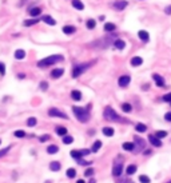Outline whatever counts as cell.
<instances>
[{"label":"cell","instance_id":"1","mask_svg":"<svg viewBox=\"0 0 171 183\" xmlns=\"http://www.w3.org/2000/svg\"><path fill=\"white\" fill-rule=\"evenodd\" d=\"M64 60V56L61 55H51V56H47L44 59L39 60L38 62V67L40 68H46V67H50V65H54L59 62H63Z\"/></svg>","mask_w":171,"mask_h":183},{"label":"cell","instance_id":"2","mask_svg":"<svg viewBox=\"0 0 171 183\" xmlns=\"http://www.w3.org/2000/svg\"><path fill=\"white\" fill-rule=\"evenodd\" d=\"M72 112L75 114L76 119L82 123H86L90 120V111L83 107H72Z\"/></svg>","mask_w":171,"mask_h":183},{"label":"cell","instance_id":"3","mask_svg":"<svg viewBox=\"0 0 171 183\" xmlns=\"http://www.w3.org/2000/svg\"><path fill=\"white\" fill-rule=\"evenodd\" d=\"M103 115H104V118H106L107 120H110V122H125V119H122L121 116L115 112V110L112 107H110V106L104 108Z\"/></svg>","mask_w":171,"mask_h":183},{"label":"cell","instance_id":"4","mask_svg":"<svg viewBox=\"0 0 171 183\" xmlns=\"http://www.w3.org/2000/svg\"><path fill=\"white\" fill-rule=\"evenodd\" d=\"M95 62H90V63H82V64H75L72 68V78H79L83 72L87 71Z\"/></svg>","mask_w":171,"mask_h":183},{"label":"cell","instance_id":"5","mask_svg":"<svg viewBox=\"0 0 171 183\" xmlns=\"http://www.w3.org/2000/svg\"><path fill=\"white\" fill-rule=\"evenodd\" d=\"M116 38V35L115 34H112V35H110L108 38H104V39H102V40H98V42H95V43H91L90 46H94V47H98V48H104V47H108V44L114 40L115 42V39Z\"/></svg>","mask_w":171,"mask_h":183},{"label":"cell","instance_id":"6","mask_svg":"<svg viewBox=\"0 0 171 183\" xmlns=\"http://www.w3.org/2000/svg\"><path fill=\"white\" fill-rule=\"evenodd\" d=\"M123 171V158L122 156H118L114 162V167H112V175L114 177H121Z\"/></svg>","mask_w":171,"mask_h":183},{"label":"cell","instance_id":"7","mask_svg":"<svg viewBox=\"0 0 171 183\" xmlns=\"http://www.w3.org/2000/svg\"><path fill=\"white\" fill-rule=\"evenodd\" d=\"M48 115H50V116H55V118L68 119L67 114H64V112H61L60 110H58V108H50V110H48Z\"/></svg>","mask_w":171,"mask_h":183},{"label":"cell","instance_id":"8","mask_svg":"<svg viewBox=\"0 0 171 183\" xmlns=\"http://www.w3.org/2000/svg\"><path fill=\"white\" fill-rule=\"evenodd\" d=\"M130 83H131V78H130L128 75H123V76H121V78H119V80H118V84H119L121 87H127Z\"/></svg>","mask_w":171,"mask_h":183},{"label":"cell","instance_id":"9","mask_svg":"<svg viewBox=\"0 0 171 183\" xmlns=\"http://www.w3.org/2000/svg\"><path fill=\"white\" fill-rule=\"evenodd\" d=\"M127 6H128V2H126V0H119V2H115L114 4H112V7H114L115 9H118V11L125 9Z\"/></svg>","mask_w":171,"mask_h":183},{"label":"cell","instance_id":"10","mask_svg":"<svg viewBox=\"0 0 171 183\" xmlns=\"http://www.w3.org/2000/svg\"><path fill=\"white\" fill-rule=\"evenodd\" d=\"M148 142H150L154 147H161V146H162V140L156 138L155 135H150V136H148Z\"/></svg>","mask_w":171,"mask_h":183},{"label":"cell","instance_id":"11","mask_svg":"<svg viewBox=\"0 0 171 183\" xmlns=\"http://www.w3.org/2000/svg\"><path fill=\"white\" fill-rule=\"evenodd\" d=\"M152 79L155 80V83H156V86H158V87H165V86H166V82H165V79H163L161 75H158V74H154V75H152Z\"/></svg>","mask_w":171,"mask_h":183},{"label":"cell","instance_id":"12","mask_svg":"<svg viewBox=\"0 0 171 183\" xmlns=\"http://www.w3.org/2000/svg\"><path fill=\"white\" fill-rule=\"evenodd\" d=\"M138 38H139L142 42H148L150 40V35H148V32L147 31H144V30H140L139 32H138Z\"/></svg>","mask_w":171,"mask_h":183},{"label":"cell","instance_id":"13","mask_svg":"<svg viewBox=\"0 0 171 183\" xmlns=\"http://www.w3.org/2000/svg\"><path fill=\"white\" fill-rule=\"evenodd\" d=\"M63 74H64V69L63 68H55V69H52V71H51V78L59 79Z\"/></svg>","mask_w":171,"mask_h":183},{"label":"cell","instance_id":"14","mask_svg":"<svg viewBox=\"0 0 171 183\" xmlns=\"http://www.w3.org/2000/svg\"><path fill=\"white\" fill-rule=\"evenodd\" d=\"M131 65H132V67H139V65L143 63V59H142L140 56H134L132 59H131Z\"/></svg>","mask_w":171,"mask_h":183},{"label":"cell","instance_id":"15","mask_svg":"<svg viewBox=\"0 0 171 183\" xmlns=\"http://www.w3.org/2000/svg\"><path fill=\"white\" fill-rule=\"evenodd\" d=\"M134 140H135V142H134V144H135V147H138L139 150H143L144 147H146V143H144V140H143V139H142V138H135V139H134Z\"/></svg>","mask_w":171,"mask_h":183},{"label":"cell","instance_id":"16","mask_svg":"<svg viewBox=\"0 0 171 183\" xmlns=\"http://www.w3.org/2000/svg\"><path fill=\"white\" fill-rule=\"evenodd\" d=\"M42 13V8H39V7H34V8L30 9V15L34 17V19H38V16Z\"/></svg>","mask_w":171,"mask_h":183},{"label":"cell","instance_id":"17","mask_svg":"<svg viewBox=\"0 0 171 183\" xmlns=\"http://www.w3.org/2000/svg\"><path fill=\"white\" fill-rule=\"evenodd\" d=\"M63 32L65 35H72V34H75V32H76V28L74 27V25H64Z\"/></svg>","mask_w":171,"mask_h":183},{"label":"cell","instance_id":"18","mask_svg":"<svg viewBox=\"0 0 171 183\" xmlns=\"http://www.w3.org/2000/svg\"><path fill=\"white\" fill-rule=\"evenodd\" d=\"M114 46H115V48H118V50H125L126 42L125 40H122V39H116L114 42Z\"/></svg>","mask_w":171,"mask_h":183},{"label":"cell","instance_id":"19","mask_svg":"<svg viewBox=\"0 0 171 183\" xmlns=\"http://www.w3.org/2000/svg\"><path fill=\"white\" fill-rule=\"evenodd\" d=\"M71 98H72L74 100H76V102L82 100V92H80V91H78V90L71 91Z\"/></svg>","mask_w":171,"mask_h":183},{"label":"cell","instance_id":"20","mask_svg":"<svg viewBox=\"0 0 171 183\" xmlns=\"http://www.w3.org/2000/svg\"><path fill=\"white\" fill-rule=\"evenodd\" d=\"M43 21L47 23L48 25H55L56 24V20L54 19V17H51L50 15H44V16H43Z\"/></svg>","mask_w":171,"mask_h":183},{"label":"cell","instance_id":"21","mask_svg":"<svg viewBox=\"0 0 171 183\" xmlns=\"http://www.w3.org/2000/svg\"><path fill=\"white\" fill-rule=\"evenodd\" d=\"M72 7H74L75 9H79V11L84 9V4H83L80 0H72Z\"/></svg>","mask_w":171,"mask_h":183},{"label":"cell","instance_id":"22","mask_svg":"<svg viewBox=\"0 0 171 183\" xmlns=\"http://www.w3.org/2000/svg\"><path fill=\"white\" fill-rule=\"evenodd\" d=\"M24 58H25V51H24V50H16V51H15V59L23 60Z\"/></svg>","mask_w":171,"mask_h":183},{"label":"cell","instance_id":"23","mask_svg":"<svg viewBox=\"0 0 171 183\" xmlns=\"http://www.w3.org/2000/svg\"><path fill=\"white\" fill-rule=\"evenodd\" d=\"M71 154V156L74 159H76V160H80V159H83V155H82V152L80 151H78V150H72V151L70 152Z\"/></svg>","mask_w":171,"mask_h":183},{"label":"cell","instance_id":"24","mask_svg":"<svg viewBox=\"0 0 171 183\" xmlns=\"http://www.w3.org/2000/svg\"><path fill=\"white\" fill-rule=\"evenodd\" d=\"M123 150H126V151H134V148H135V144L131 143V142H126V143H123Z\"/></svg>","mask_w":171,"mask_h":183},{"label":"cell","instance_id":"25","mask_svg":"<svg viewBox=\"0 0 171 183\" xmlns=\"http://www.w3.org/2000/svg\"><path fill=\"white\" fill-rule=\"evenodd\" d=\"M116 30V25L114 23H106L104 24V31L106 32H112Z\"/></svg>","mask_w":171,"mask_h":183},{"label":"cell","instance_id":"26","mask_svg":"<svg viewBox=\"0 0 171 183\" xmlns=\"http://www.w3.org/2000/svg\"><path fill=\"white\" fill-rule=\"evenodd\" d=\"M56 134L60 135V136H65V135H67V129H65V127H63V126L56 127Z\"/></svg>","mask_w":171,"mask_h":183},{"label":"cell","instance_id":"27","mask_svg":"<svg viewBox=\"0 0 171 183\" xmlns=\"http://www.w3.org/2000/svg\"><path fill=\"white\" fill-rule=\"evenodd\" d=\"M86 25H87V28H88V30H94V28L96 27V20L88 19V20L86 21Z\"/></svg>","mask_w":171,"mask_h":183},{"label":"cell","instance_id":"28","mask_svg":"<svg viewBox=\"0 0 171 183\" xmlns=\"http://www.w3.org/2000/svg\"><path fill=\"white\" fill-rule=\"evenodd\" d=\"M135 130L138 131V133H146L147 127H146V124H143V123H138L135 126Z\"/></svg>","mask_w":171,"mask_h":183},{"label":"cell","instance_id":"29","mask_svg":"<svg viewBox=\"0 0 171 183\" xmlns=\"http://www.w3.org/2000/svg\"><path fill=\"white\" fill-rule=\"evenodd\" d=\"M103 134L106 135V136H112V135L115 134V131H114L112 127H104V129H103Z\"/></svg>","mask_w":171,"mask_h":183},{"label":"cell","instance_id":"30","mask_svg":"<svg viewBox=\"0 0 171 183\" xmlns=\"http://www.w3.org/2000/svg\"><path fill=\"white\" fill-rule=\"evenodd\" d=\"M58 151H59V147H58L56 144H51L47 147V152L48 154H56Z\"/></svg>","mask_w":171,"mask_h":183},{"label":"cell","instance_id":"31","mask_svg":"<svg viewBox=\"0 0 171 183\" xmlns=\"http://www.w3.org/2000/svg\"><path fill=\"white\" fill-rule=\"evenodd\" d=\"M135 171H136V166H135V164H130V166L126 168L127 175H132V174H135Z\"/></svg>","mask_w":171,"mask_h":183},{"label":"cell","instance_id":"32","mask_svg":"<svg viewBox=\"0 0 171 183\" xmlns=\"http://www.w3.org/2000/svg\"><path fill=\"white\" fill-rule=\"evenodd\" d=\"M60 167H61V166H60L59 162H51V163H50V168H51L52 171H59Z\"/></svg>","mask_w":171,"mask_h":183},{"label":"cell","instance_id":"33","mask_svg":"<svg viewBox=\"0 0 171 183\" xmlns=\"http://www.w3.org/2000/svg\"><path fill=\"white\" fill-rule=\"evenodd\" d=\"M39 23V19H30V20H24V25L25 27H31V25H34V24H38Z\"/></svg>","mask_w":171,"mask_h":183},{"label":"cell","instance_id":"34","mask_svg":"<svg viewBox=\"0 0 171 183\" xmlns=\"http://www.w3.org/2000/svg\"><path fill=\"white\" fill-rule=\"evenodd\" d=\"M100 147H102V142H100V140H96L95 143L92 144V150H91V151H92V152H96V151H99Z\"/></svg>","mask_w":171,"mask_h":183},{"label":"cell","instance_id":"35","mask_svg":"<svg viewBox=\"0 0 171 183\" xmlns=\"http://www.w3.org/2000/svg\"><path fill=\"white\" fill-rule=\"evenodd\" d=\"M72 142H74V138H72L71 135H65V136H63V143L64 144H71Z\"/></svg>","mask_w":171,"mask_h":183},{"label":"cell","instance_id":"36","mask_svg":"<svg viewBox=\"0 0 171 183\" xmlns=\"http://www.w3.org/2000/svg\"><path fill=\"white\" fill-rule=\"evenodd\" d=\"M36 123H38V120H36V118H28V120H27V126L28 127H34V126H36Z\"/></svg>","mask_w":171,"mask_h":183},{"label":"cell","instance_id":"37","mask_svg":"<svg viewBox=\"0 0 171 183\" xmlns=\"http://www.w3.org/2000/svg\"><path fill=\"white\" fill-rule=\"evenodd\" d=\"M122 110H123V112H131L132 107H131L130 103H123L122 104Z\"/></svg>","mask_w":171,"mask_h":183},{"label":"cell","instance_id":"38","mask_svg":"<svg viewBox=\"0 0 171 183\" xmlns=\"http://www.w3.org/2000/svg\"><path fill=\"white\" fill-rule=\"evenodd\" d=\"M67 177L68 178H75L76 177V170L75 168H68L67 170Z\"/></svg>","mask_w":171,"mask_h":183},{"label":"cell","instance_id":"39","mask_svg":"<svg viewBox=\"0 0 171 183\" xmlns=\"http://www.w3.org/2000/svg\"><path fill=\"white\" fill-rule=\"evenodd\" d=\"M155 136L158 138V139H162V138H166L167 136V133L166 131H156V134H155Z\"/></svg>","mask_w":171,"mask_h":183},{"label":"cell","instance_id":"40","mask_svg":"<svg viewBox=\"0 0 171 183\" xmlns=\"http://www.w3.org/2000/svg\"><path fill=\"white\" fill-rule=\"evenodd\" d=\"M139 181L142 183H150V178L147 177V175H140L139 177Z\"/></svg>","mask_w":171,"mask_h":183},{"label":"cell","instance_id":"41","mask_svg":"<svg viewBox=\"0 0 171 183\" xmlns=\"http://www.w3.org/2000/svg\"><path fill=\"white\" fill-rule=\"evenodd\" d=\"M15 136L16 138H24L25 136V133L23 130H17V131H15Z\"/></svg>","mask_w":171,"mask_h":183},{"label":"cell","instance_id":"42","mask_svg":"<svg viewBox=\"0 0 171 183\" xmlns=\"http://www.w3.org/2000/svg\"><path fill=\"white\" fill-rule=\"evenodd\" d=\"M162 100H163V102H167V103H171V92H170V94H166V95H163Z\"/></svg>","mask_w":171,"mask_h":183},{"label":"cell","instance_id":"43","mask_svg":"<svg viewBox=\"0 0 171 183\" xmlns=\"http://www.w3.org/2000/svg\"><path fill=\"white\" fill-rule=\"evenodd\" d=\"M11 150V146H8V147H6V148H3V150H0V158H2V156H4L7 152H8Z\"/></svg>","mask_w":171,"mask_h":183},{"label":"cell","instance_id":"44","mask_svg":"<svg viewBox=\"0 0 171 183\" xmlns=\"http://www.w3.org/2000/svg\"><path fill=\"white\" fill-rule=\"evenodd\" d=\"M84 175L86 177H91V175H94V168H87L84 171Z\"/></svg>","mask_w":171,"mask_h":183},{"label":"cell","instance_id":"45","mask_svg":"<svg viewBox=\"0 0 171 183\" xmlns=\"http://www.w3.org/2000/svg\"><path fill=\"white\" fill-rule=\"evenodd\" d=\"M0 75H2V76L6 75V65L3 63H0Z\"/></svg>","mask_w":171,"mask_h":183},{"label":"cell","instance_id":"46","mask_svg":"<svg viewBox=\"0 0 171 183\" xmlns=\"http://www.w3.org/2000/svg\"><path fill=\"white\" fill-rule=\"evenodd\" d=\"M47 88H48V83H47V82H42V83H40V90L46 91Z\"/></svg>","mask_w":171,"mask_h":183},{"label":"cell","instance_id":"47","mask_svg":"<svg viewBox=\"0 0 171 183\" xmlns=\"http://www.w3.org/2000/svg\"><path fill=\"white\" fill-rule=\"evenodd\" d=\"M50 139V135H43V136H40V142H47Z\"/></svg>","mask_w":171,"mask_h":183},{"label":"cell","instance_id":"48","mask_svg":"<svg viewBox=\"0 0 171 183\" xmlns=\"http://www.w3.org/2000/svg\"><path fill=\"white\" fill-rule=\"evenodd\" d=\"M165 119L167 120V122H171V111H170V112H167V114L165 115Z\"/></svg>","mask_w":171,"mask_h":183},{"label":"cell","instance_id":"49","mask_svg":"<svg viewBox=\"0 0 171 183\" xmlns=\"http://www.w3.org/2000/svg\"><path fill=\"white\" fill-rule=\"evenodd\" d=\"M82 155L83 156H87V155H88V154H90V150H82Z\"/></svg>","mask_w":171,"mask_h":183},{"label":"cell","instance_id":"50","mask_svg":"<svg viewBox=\"0 0 171 183\" xmlns=\"http://www.w3.org/2000/svg\"><path fill=\"white\" fill-rule=\"evenodd\" d=\"M165 12L167 13V15H171V6H169V7H166Z\"/></svg>","mask_w":171,"mask_h":183},{"label":"cell","instance_id":"51","mask_svg":"<svg viewBox=\"0 0 171 183\" xmlns=\"http://www.w3.org/2000/svg\"><path fill=\"white\" fill-rule=\"evenodd\" d=\"M24 78H25L24 74H19V79H24Z\"/></svg>","mask_w":171,"mask_h":183},{"label":"cell","instance_id":"52","mask_svg":"<svg viewBox=\"0 0 171 183\" xmlns=\"http://www.w3.org/2000/svg\"><path fill=\"white\" fill-rule=\"evenodd\" d=\"M76 183H86V181H83V179H79V181L76 182Z\"/></svg>","mask_w":171,"mask_h":183},{"label":"cell","instance_id":"53","mask_svg":"<svg viewBox=\"0 0 171 183\" xmlns=\"http://www.w3.org/2000/svg\"><path fill=\"white\" fill-rule=\"evenodd\" d=\"M148 154H151V151H148V150H146V151H144V155H148Z\"/></svg>","mask_w":171,"mask_h":183},{"label":"cell","instance_id":"54","mask_svg":"<svg viewBox=\"0 0 171 183\" xmlns=\"http://www.w3.org/2000/svg\"><path fill=\"white\" fill-rule=\"evenodd\" d=\"M90 183H95V181H94V179H91V181H90Z\"/></svg>","mask_w":171,"mask_h":183},{"label":"cell","instance_id":"55","mask_svg":"<svg viewBox=\"0 0 171 183\" xmlns=\"http://www.w3.org/2000/svg\"><path fill=\"white\" fill-rule=\"evenodd\" d=\"M0 144H2V140H0Z\"/></svg>","mask_w":171,"mask_h":183},{"label":"cell","instance_id":"56","mask_svg":"<svg viewBox=\"0 0 171 183\" xmlns=\"http://www.w3.org/2000/svg\"><path fill=\"white\" fill-rule=\"evenodd\" d=\"M170 104H171V103H170Z\"/></svg>","mask_w":171,"mask_h":183}]
</instances>
